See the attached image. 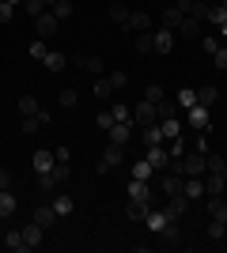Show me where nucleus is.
I'll return each mask as SVG.
<instances>
[{
	"mask_svg": "<svg viewBox=\"0 0 227 253\" xmlns=\"http://www.w3.org/2000/svg\"><path fill=\"white\" fill-rule=\"evenodd\" d=\"M57 15V19H72V0H57L53 8H49Z\"/></svg>",
	"mask_w": 227,
	"mask_h": 253,
	"instance_id": "39",
	"label": "nucleus"
},
{
	"mask_svg": "<svg viewBox=\"0 0 227 253\" xmlns=\"http://www.w3.org/2000/svg\"><path fill=\"white\" fill-rule=\"evenodd\" d=\"M224 234H227V223H220V219H212V223H208V238H212V242H220Z\"/></svg>",
	"mask_w": 227,
	"mask_h": 253,
	"instance_id": "43",
	"label": "nucleus"
},
{
	"mask_svg": "<svg viewBox=\"0 0 227 253\" xmlns=\"http://www.w3.org/2000/svg\"><path fill=\"white\" fill-rule=\"evenodd\" d=\"M106 80H110V87H114V91H121V87L129 84V76H125V72H106Z\"/></svg>",
	"mask_w": 227,
	"mask_h": 253,
	"instance_id": "47",
	"label": "nucleus"
},
{
	"mask_svg": "<svg viewBox=\"0 0 227 253\" xmlns=\"http://www.w3.org/2000/svg\"><path fill=\"white\" fill-rule=\"evenodd\" d=\"M185 125H193L197 132H212V114H208V106H189L185 110Z\"/></svg>",
	"mask_w": 227,
	"mask_h": 253,
	"instance_id": "2",
	"label": "nucleus"
},
{
	"mask_svg": "<svg viewBox=\"0 0 227 253\" xmlns=\"http://www.w3.org/2000/svg\"><path fill=\"white\" fill-rule=\"evenodd\" d=\"M136 53H155V38H151V31L136 34Z\"/></svg>",
	"mask_w": 227,
	"mask_h": 253,
	"instance_id": "33",
	"label": "nucleus"
},
{
	"mask_svg": "<svg viewBox=\"0 0 227 253\" xmlns=\"http://www.w3.org/2000/svg\"><path fill=\"white\" fill-rule=\"evenodd\" d=\"M182 19H185V15L178 8H167V11H163V27H171V31H178V23H182Z\"/></svg>",
	"mask_w": 227,
	"mask_h": 253,
	"instance_id": "35",
	"label": "nucleus"
},
{
	"mask_svg": "<svg viewBox=\"0 0 227 253\" xmlns=\"http://www.w3.org/2000/svg\"><path fill=\"white\" fill-rule=\"evenodd\" d=\"M155 114H159V121H167V117H178V106L167 102V98H159V102H155Z\"/></svg>",
	"mask_w": 227,
	"mask_h": 253,
	"instance_id": "34",
	"label": "nucleus"
},
{
	"mask_svg": "<svg viewBox=\"0 0 227 253\" xmlns=\"http://www.w3.org/2000/svg\"><path fill=\"white\" fill-rule=\"evenodd\" d=\"M27 53H31L34 61H42L45 53H49V45H45V38H34V42H31V45H27Z\"/></svg>",
	"mask_w": 227,
	"mask_h": 253,
	"instance_id": "38",
	"label": "nucleus"
},
{
	"mask_svg": "<svg viewBox=\"0 0 227 253\" xmlns=\"http://www.w3.org/2000/svg\"><path fill=\"white\" fill-rule=\"evenodd\" d=\"M220 98V87H201V91H197V102L201 106H212Z\"/></svg>",
	"mask_w": 227,
	"mask_h": 253,
	"instance_id": "36",
	"label": "nucleus"
},
{
	"mask_svg": "<svg viewBox=\"0 0 227 253\" xmlns=\"http://www.w3.org/2000/svg\"><path fill=\"white\" fill-rule=\"evenodd\" d=\"M42 234H45V227H38V223H27L23 227V242H27V250H34V246H42Z\"/></svg>",
	"mask_w": 227,
	"mask_h": 253,
	"instance_id": "19",
	"label": "nucleus"
},
{
	"mask_svg": "<svg viewBox=\"0 0 227 253\" xmlns=\"http://www.w3.org/2000/svg\"><path fill=\"white\" fill-rule=\"evenodd\" d=\"M0 189H11V174L4 167H0Z\"/></svg>",
	"mask_w": 227,
	"mask_h": 253,
	"instance_id": "55",
	"label": "nucleus"
},
{
	"mask_svg": "<svg viewBox=\"0 0 227 253\" xmlns=\"http://www.w3.org/2000/svg\"><path fill=\"white\" fill-rule=\"evenodd\" d=\"M144 223H148V231H155V234H159V231H167V227H171V215H167V211H148V215H144Z\"/></svg>",
	"mask_w": 227,
	"mask_h": 253,
	"instance_id": "17",
	"label": "nucleus"
},
{
	"mask_svg": "<svg viewBox=\"0 0 227 253\" xmlns=\"http://www.w3.org/2000/svg\"><path fill=\"white\" fill-rule=\"evenodd\" d=\"M178 106H182V110L197 106V91H193V87H185V91H178Z\"/></svg>",
	"mask_w": 227,
	"mask_h": 253,
	"instance_id": "42",
	"label": "nucleus"
},
{
	"mask_svg": "<svg viewBox=\"0 0 227 253\" xmlns=\"http://www.w3.org/2000/svg\"><path fill=\"white\" fill-rule=\"evenodd\" d=\"M159 132H163V140L182 136V121H178V117H167V121H159Z\"/></svg>",
	"mask_w": 227,
	"mask_h": 253,
	"instance_id": "23",
	"label": "nucleus"
},
{
	"mask_svg": "<svg viewBox=\"0 0 227 253\" xmlns=\"http://www.w3.org/2000/svg\"><path fill=\"white\" fill-rule=\"evenodd\" d=\"M151 38H155V53H171V49H174V31H171V27L151 31Z\"/></svg>",
	"mask_w": 227,
	"mask_h": 253,
	"instance_id": "14",
	"label": "nucleus"
},
{
	"mask_svg": "<svg viewBox=\"0 0 227 253\" xmlns=\"http://www.w3.org/2000/svg\"><path fill=\"white\" fill-rule=\"evenodd\" d=\"M110 114H114V121H125V125H133V110L125 102H114V110H110Z\"/></svg>",
	"mask_w": 227,
	"mask_h": 253,
	"instance_id": "37",
	"label": "nucleus"
},
{
	"mask_svg": "<svg viewBox=\"0 0 227 253\" xmlns=\"http://www.w3.org/2000/svg\"><path fill=\"white\" fill-rule=\"evenodd\" d=\"M68 174H72V167H68V163H61V159H57V163H53V170H49V174H38V189H42V193H53L57 185H61V181H68Z\"/></svg>",
	"mask_w": 227,
	"mask_h": 253,
	"instance_id": "1",
	"label": "nucleus"
},
{
	"mask_svg": "<svg viewBox=\"0 0 227 253\" xmlns=\"http://www.w3.org/2000/svg\"><path fill=\"white\" fill-rule=\"evenodd\" d=\"M57 23H61V19H57L53 11H42V15L34 19V31H38V38H53V34H57Z\"/></svg>",
	"mask_w": 227,
	"mask_h": 253,
	"instance_id": "7",
	"label": "nucleus"
},
{
	"mask_svg": "<svg viewBox=\"0 0 227 253\" xmlns=\"http://www.w3.org/2000/svg\"><path fill=\"white\" fill-rule=\"evenodd\" d=\"M4 246H8L11 253H23V250H27V242H23V231H8V234H4Z\"/></svg>",
	"mask_w": 227,
	"mask_h": 253,
	"instance_id": "29",
	"label": "nucleus"
},
{
	"mask_svg": "<svg viewBox=\"0 0 227 253\" xmlns=\"http://www.w3.org/2000/svg\"><path fill=\"white\" fill-rule=\"evenodd\" d=\"M72 64H76V68H84V72H91V76H106V61L95 57V53H91V57L80 53V57H72Z\"/></svg>",
	"mask_w": 227,
	"mask_h": 253,
	"instance_id": "6",
	"label": "nucleus"
},
{
	"mask_svg": "<svg viewBox=\"0 0 227 253\" xmlns=\"http://www.w3.org/2000/svg\"><path fill=\"white\" fill-rule=\"evenodd\" d=\"M129 201H140V204H151V185L144 178H133L129 181Z\"/></svg>",
	"mask_w": 227,
	"mask_h": 253,
	"instance_id": "10",
	"label": "nucleus"
},
{
	"mask_svg": "<svg viewBox=\"0 0 227 253\" xmlns=\"http://www.w3.org/2000/svg\"><path fill=\"white\" fill-rule=\"evenodd\" d=\"M72 208H76V204H72V197H68V193H61V197L53 201V211L61 215V219H65V215H72Z\"/></svg>",
	"mask_w": 227,
	"mask_h": 253,
	"instance_id": "30",
	"label": "nucleus"
},
{
	"mask_svg": "<svg viewBox=\"0 0 227 253\" xmlns=\"http://www.w3.org/2000/svg\"><path fill=\"white\" fill-rule=\"evenodd\" d=\"M57 219H61V215L53 211V204H42V208H34V223H38V227H45V231H49Z\"/></svg>",
	"mask_w": 227,
	"mask_h": 253,
	"instance_id": "16",
	"label": "nucleus"
},
{
	"mask_svg": "<svg viewBox=\"0 0 227 253\" xmlns=\"http://www.w3.org/2000/svg\"><path fill=\"white\" fill-rule=\"evenodd\" d=\"M4 4H11V8H19V4H23V0H4Z\"/></svg>",
	"mask_w": 227,
	"mask_h": 253,
	"instance_id": "56",
	"label": "nucleus"
},
{
	"mask_svg": "<svg viewBox=\"0 0 227 253\" xmlns=\"http://www.w3.org/2000/svg\"><path fill=\"white\" fill-rule=\"evenodd\" d=\"M201 27H205L201 19H193V15H185V19L178 23V34H182V38H189V42H197V38H201Z\"/></svg>",
	"mask_w": 227,
	"mask_h": 253,
	"instance_id": "12",
	"label": "nucleus"
},
{
	"mask_svg": "<svg viewBox=\"0 0 227 253\" xmlns=\"http://www.w3.org/2000/svg\"><path fill=\"white\" fill-rule=\"evenodd\" d=\"M91 95H95L98 102H106V98L114 95V87H110V80H106V76H98V80H95V87H91Z\"/></svg>",
	"mask_w": 227,
	"mask_h": 253,
	"instance_id": "26",
	"label": "nucleus"
},
{
	"mask_svg": "<svg viewBox=\"0 0 227 253\" xmlns=\"http://www.w3.org/2000/svg\"><path fill=\"white\" fill-rule=\"evenodd\" d=\"M182 193L189 197V201H197V197H205V181H201V178H185L182 181Z\"/></svg>",
	"mask_w": 227,
	"mask_h": 253,
	"instance_id": "24",
	"label": "nucleus"
},
{
	"mask_svg": "<svg viewBox=\"0 0 227 253\" xmlns=\"http://www.w3.org/2000/svg\"><path fill=\"white\" fill-rule=\"evenodd\" d=\"M76 98H80V95H76L72 87H65V91H61V95H57V102L65 106V110H72V106H76Z\"/></svg>",
	"mask_w": 227,
	"mask_h": 253,
	"instance_id": "45",
	"label": "nucleus"
},
{
	"mask_svg": "<svg viewBox=\"0 0 227 253\" xmlns=\"http://www.w3.org/2000/svg\"><path fill=\"white\" fill-rule=\"evenodd\" d=\"M144 98H148V102H159V98H167V95H163V87H159V84H151L148 91H144Z\"/></svg>",
	"mask_w": 227,
	"mask_h": 253,
	"instance_id": "50",
	"label": "nucleus"
},
{
	"mask_svg": "<svg viewBox=\"0 0 227 253\" xmlns=\"http://www.w3.org/2000/svg\"><path fill=\"white\" fill-rule=\"evenodd\" d=\"M224 178H227V167H224Z\"/></svg>",
	"mask_w": 227,
	"mask_h": 253,
	"instance_id": "59",
	"label": "nucleus"
},
{
	"mask_svg": "<svg viewBox=\"0 0 227 253\" xmlns=\"http://www.w3.org/2000/svg\"><path fill=\"white\" fill-rule=\"evenodd\" d=\"M148 211H151V204H140V201H129V204H125V215H129L133 223H144Z\"/></svg>",
	"mask_w": 227,
	"mask_h": 253,
	"instance_id": "22",
	"label": "nucleus"
},
{
	"mask_svg": "<svg viewBox=\"0 0 227 253\" xmlns=\"http://www.w3.org/2000/svg\"><path fill=\"white\" fill-rule=\"evenodd\" d=\"M220 45H224V42H220V38H212V34H205V38H201V49H205V57H212Z\"/></svg>",
	"mask_w": 227,
	"mask_h": 253,
	"instance_id": "44",
	"label": "nucleus"
},
{
	"mask_svg": "<svg viewBox=\"0 0 227 253\" xmlns=\"http://www.w3.org/2000/svg\"><path fill=\"white\" fill-rule=\"evenodd\" d=\"M205 23H212V27L227 23V8H224V4H208V19H205Z\"/></svg>",
	"mask_w": 227,
	"mask_h": 253,
	"instance_id": "31",
	"label": "nucleus"
},
{
	"mask_svg": "<svg viewBox=\"0 0 227 253\" xmlns=\"http://www.w3.org/2000/svg\"><path fill=\"white\" fill-rule=\"evenodd\" d=\"M95 125H98V128H102V132H106V128H110V125H114V114H110V110H102V114H98V117H95Z\"/></svg>",
	"mask_w": 227,
	"mask_h": 253,
	"instance_id": "49",
	"label": "nucleus"
},
{
	"mask_svg": "<svg viewBox=\"0 0 227 253\" xmlns=\"http://www.w3.org/2000/svg\"><path fill=\"white\" fill-rule=\"evenodd\" d=\"M133 125H159V114H155V102H148L144 98L140 106H133Z\"/></svg>",
	"mask_w": 227,
	"mask_h": 253,
	"instance_id": "4",
	"label": "nucleus"
},
{
	"mask_svg": "<svg viewBox=\"0 0 227 253\" xmlns=\"http://www.w3.org/2000/svg\"><path fill=\"white\" fill-rule=\"evenodd\" d=\"M23 11L38 19V15H42V11H45V4H42V0H23Z\"/></svg>",
	"mask_w": 227,
	"mask_h": 253,
	"instance_id": "46",
	"label": "nucleus"
},
{
	"mask_svg": "<svg viewBox=\"0 0 227 253\" xmlns=\"http://www.w3.org/2000/svg\"><path fill=\"white\" fill-rule=\"evenodd\" d=\"M212 64H216V68H227V45H220V49L212 53Z\"/></svg>",
	"mask_w": 227,
	"mask_h": 253,
	"instance_id": "52",
	"label": "nucleus"
},
{
	"mask_svg": "<svg viewBox=\"0 0 227 253\" xmlns=\"http://www.w3.org/2000/svg\"><path fill=\"white\" fill-rule=\"evenodd\" d=\"M144 148H159L163 144V132H159V125H144Z\"/></svg>",
	"mask_w": 227,
	"mask_h": 253,
	"instance_id": "27",
	"label": "nucleus"
},
{
	"mask_svg": "<svg viewBox=\"0 0 227 253\" xmlns=\"http://www.w3.org/2000/svg\"><path fill=\"white\" fill-rule=\"evenodd\" d=\"M224 189H227V178L216 174V170H208V174H205V193H208V197H224Z\"/></svg>",
	"mask_w": 227,
	"mask_h": 253,
	"instance_id": "11",
	"label": "nucleus"
},
{
	"mask_svg": "<svg viewBox=\"0 0 227 253\" xmlns=\"http://www.w3.org/2000/svg\"><path fill=\"white\" fill-rule=\"evenodd\" d=\"M110 19L118 23V27H129V8H121V4H114V8H110Z\"/></svg>",
	"mask_w": 227,
	"mask_h": 253,
	"instance_id": "41",
	"label": "nucleus"
},
{
	"mask_svg": "<svg viewBox=\"0 0 227 253\" xmlns=\"http://www.w3.org/2000/svg\"><path fill=\"white\" fill-rule=\"evenodd\" d=\"M42 4H45V8H53V4H57V0H42Z\"/></svg>",
	"mask_w": 227,
	"mask_h": 253,
	"instance_id": "57",
	"label": "nucleus"
},
{
	"mask_svg": "<svg viewBox=\"0 0 227 253\" xmlns=\"http://www.w3.org/2000/svg\"><path fill=\"white\" fill-rule=\"evenodd\" d=\"M167 201H171V204H167L163 211H167L171 219H182L185 211H189V197H185V193H174V197H167Z\"/></svg>",
	"mask_w": 227,
	"mask_h": 253,
	"instance_id": "9",
	"label": "nucleus"
},
{
	"mask_svg": "<svg viewBox=\"0 0 227 253\" xmlns=\"http://www.w3.org/2000/svg\"><path fill=\"white\" fill-rule=\"evenodd\" d=\"M144 159H148L155 170H167V167H171V155H167V148H163V144H159V148H148V151H144Z\"/></svg>",
	"mask_w": 227,
	"mask_h": 253,
	"instance_id": "15",
	"label": "nucleus"
},
{
	"mask_svg": "<svg viewBox=\"0 0 227 253\" xmlns=\"http://www.w3.org/2000/svg\"><path fill=\"white\" fill-rule=\"evenodd\" d=\"M38 128H42V121H38V117H23V132H27V136H31V132H38Z\"/></svg>",
	"mask_w": 227,
	"mask_h": 253,
	"instance_id": "51",
	"label": "nucleus"
},
{
	"mask_svg": "<svg viewBox=\"0 0 227 253\" xmlns=\"http://www.w3.org/2000/svg\"><path fill=\"white\" fill-rule=\"evenodd\" d=\"M121 159H125V148H121V144H110V148L102 151V159L95 163V174H110L114 167H121Z\"/></svg>",
	"mask_w": 227,
	"mask_h": 253,
	"instance_id": "3",
	"label": "nucleus"
},
{
	"mask_svg": "<svg viewBox=\"0 0 227 253\" xmlns=\"http://www.w3.org/2000/svg\"><path fill=\"white\" fill-rule=\"evenodd\" d=\"M42 64H45V68H49V72H61V68H65V64H68V57H65V53H61V49H49V53H45V57H42Z\"/></svg>",
	"mask_w": 227,
	"mask_h": 253,
	"instance_id": "21",
	"label": "nucleus"
},
{
	"mask_svg": "<svg viewBox=\"0 0 227 253\" xmlns=\"http://www.w3.org/2000/svg\"><path fill=\"white\" fill-rule=\"evenodd\" d=\"M11 15H15V8H11V4H4V0H0V23H11Z\"/></svg>",
	"mask_w": 227,
	"mask_h": 253,
	"instance_id": "54",
	"label": "nucleus"
},
{
	"mask_svg": "<svg viewBox=\"0 0 227 253\" xmlns=\"http://www.w3.org/2000/svg\"><path fill=\"white\" fill-rule=\"evenodd\" d=\"M178 167H182V174L185 178H201V174H205V155H201V151H193V155H182L178 159Z\"/></svg>",
	"mask_w": 227,
	"mask_h": 253,
	"instance_id": "5",
	"label": "nucleus"
},
{
	"mask_svg": "<svg viewBox=\"0 0 227 253\" xmlns=\"http://www.w3.org/2000/svg\"><path fill=\"white\" fill-rule=\"evenodd\" d=\"M205 211L212 215V219L227 223V201H224V197H208V201H205Z\"/></svg>",
	"mask_w": 227,
	"mask_h": 253,
	"instance_id": "18",
	"label": "nucleus"
},
{
	"mask_svg": "<svg viewBox=\"0 0 227 253\" xmlns=\"http://www.w3.org/2000/svg\"><path fill=\"white\" fill-rule=\"evenodd\" d=\"M151 174H155V167H151L148 159H136V163H133V178H144V181H148Z\"/></svg>",
	"mask_w": 227,
	"mask_h": 253,
	"instance_id": "32",
	"label": "nucleus"
},
{
	"mask_svg": "<svg viewBox=\"0 0 227 253\" xmlns=\"http://www.w3.org/2000/svg\"><path fill=\"white\" fill-rule=\"evenodd\" d=\"M167 155H171V159H182V155H185V144H182V136H174V140H171Z\"/></svg>",
	"mask_w": 227,
	"mask_h": 253,
	"instance_id": "48",
	"label": "nucleus"
},
{
	"mask_svg": "<svg viewBox=\"0 0 227 253\" xmlns=\"http://www.w3.org/2000/svg\"><path fill=\"white\" fill-rule=\"evenodd\" d=\"M129 31H151V15L148 11H129Z\"/></svg>",
	"mask_w": 227,
	"mask_h": 253,
	"instance_id": "25",
	"label": "nucleus"
},
{
	"mask_svg": "<svg viewBox=\"0 0 227 253\" xmlns=\"http://www.w3.org/2000/svg\"><path fill=\"white\" fill-rule=\"evenodd\" d=\"M38 110H42V106H38V98H34V95H23L19 98V117H34Z\"/></svg>",
	"mask_w": 227,
	"mask_h": 253,
	"instance_id": "28",
	"label": "nucleus"
},
{
	"mask_svg": "<svg viewBox=\"0 0 227 253\" xmlns=\"http://www.w3.org/2000/svg\"><path fill=\"white\" fill-rule=\"evenodd\" d=\"M31 163H34V170H38V174H49V170H53V163H57V155H53L49 148H42V151H34Z\"/></svg>",
	"mask_w": 227,
	"mask_h": 253,
	"instance_id": "13",
	"label": "nucleus"
},
{
	"mask_svg": "<svg viewBox=\"0 0 227 253\" xmlns=\"http://www.w3.org/2000/svg\"><path fill=\"white\" fill-rule=\"evenodd\" d=\"M106 136H110V144H121V148H125V144L133 140V125H125V121H114V125L106 128Z\"/></svg>",
	"mask_w": 227,
	"mask_h": 253,
	"instance_id": "8",
	"label": "nucleus"
},
{
	"mask_svg": "<svg viewBox=\"0 0 227 253\" xmlns=\"http://www.w3.org/2000/svg\"><path fill=\"white\" fill-rule=\"evenodd\" d=\"M220 4H224V8H227V0H220Z\"/></svg>",
	"mask_w": 227,
	"mask_h": 253,
	"instance_id": "58",
	"label": "nucleus"
},
{
	"mask_svg": "<svg viewBox=\"0 0 227 253\" xmlns=\"http://www.w3.org/2000/svg\"><path fill=\"white\" fill-rule=\"evenodd\" d=\"M185 15H193V19H201V23H205V19H208V4H205V0H193Z\"/></svg>",
	"mask_w": 227,
	"mask_h": 253,
	"instance_id": "40",
	"label": "nucleus"
},
{
	"mask_svg": "<svg viewBox=\"0 0 227 253\" xmlns=\"http://www.w3.org/2000/svg\"><path fill=\"white\" fill-rule=\"evenodd\" d=\"M159 234H163V242H178V219H174L167 231H159Z\"/></svg>",
	"mask_w": 227,
	"mask_h": 253,
	"instance_id": "53",
	"label": "nucleus"
},
{
	"mask_svg": "<svg viewBox=\"0 0 227 253\" xmlns=\"http://www.w3.org/2000/svg\"><path fill=\"white\" fill-rule=\"evenodd\" d=\"M15 208H19V201H15V193H11V189H0V219H8V215H15Z\"/></svg>",
	"mask_w": 227,
	"mask_h": 253,
	"instance_id": "20",
	"label": "nucleus"
}]
</instances>
